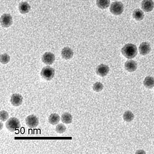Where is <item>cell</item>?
<instances>
[{"mask_svg":"<svg viewBox=\"0 0 154 154\" xmlns=\"http://www.w3.org/2000/svg\"><path fill=\"white\" fill-rule=\"evenodd\" d=\"M122 54L123 56L128 59L134 58L137 54V48L135 45L128 44L123 46L121 50Z\"/></svg>","mask_w":154,"mask_h":154,"instance_id":"1","label":"cell"},{"mask_svg":"<svg viewBox=\"0 0 154 154\" xmlns=\"http://www.w3.org/2000/svg\"><path fill=\"white\" fill-rule=\"evenodd\" d=\"M109 10L112 14L115 16H119L124 11V6L120 2H115L112 3Z\"/></svg>","mask_w":154,"mask_h":154,"instance_id":"2","label":"cell"},{"mask_svg":"<svg viewBox=\"0 0 154 154\" xmlns=\"http://www.w3.org/2000/svg\"><path fill=\"white\" fill-rule=\"evenodd\" d=\"M55 70L50 66H46L43 67L41 70L40 75L41 76L47 81L52 80L55 75Z\"/></svg>","mask_w":154,"mask_h":154,"instance_id":"3","label":"cell"},{"mask_svg":"<svg viewBox=\"0 0 154 154\" xmlns=\"http://www.w3.org/2000/svg\"><path fill=\"white\" fill-rule=\"evenodd\" d=\"M6 126L7 129L10 131L14 132L18 128H20V123L18 119L12 117L9 119L8 120L7 122Z\"/></svg>","mask_w":154,"mask_h":154,"instance_id":"4","label":"cell"},{"mask_svg":"<svg viewBox=\"0 0 154 154\" xmlns=\"http://www.w3.org/2000/svg\"><path fill=\"white\" fill-rule=\"evenodd\" d=\"M26 124L30 128H35L38 126L39 123L38 118L35 115H30L26 119Z\"/></svg>","mask_w":154,"mask_h":154,"instance_id":"5","label":"cell"},{"mask_svg":"<svg viewBox=\"0 0 154 154\" xmlns=\"http://www.w3.org/2000/svg\"><path fill=\"white\" fill-rule=\"evenodd\" d=\"M13 23V20L11 15L8 14H3L1 18L2 26L5 28H8L11 26Z\"/></svg>","mask_w":154,"mask_h":154,"instance_id":"6","label":"cell"},{"mask_svg":"<svg viewBox=\"0 0 154 154\" xmlns=\"http://www.w3.org/2000/svg\"><path fill=\"white\" fill-rule=\"evenodd\" d=\"M42 61L44 63L48 65H51L55 60V57L53 53L47 52L45 53L42 57Z\"/></svg>","mask_w":154,"mask_h":154,"instance_id":"7","label":"cell"},{"mask_svg":"<svg viewBox=\"0 0 154 154\" xmlns=\"http://www.w3.org/2000/svg\"><path fill=\"white\" fill-rule=\"evenodd\" d=\"M109 66L103 64L98 66L96 69V73L101 77H104L106 76L109 73Z\"/></svg>","mask_w":154,"mask_h":154,"instance_id":"8","label":"cell"},{"mask_svg":"<svg viewBox=\"0 0 154 154\" xmlns=\"http://www.w3.org/2000/svg\"><path fill=\"white\" fill-rule=\"evenodd\" d=\"M141 7L145 12H150L154 9V2L152 0H143L141 2Z\"/></svg>","mask_w":154,"mask_h":154,"instance_id":"9","label":"cell"},{"mask_svg":"<svg viewBox=\"0 0 154 154\" xmlns=\"http://www.w3.org/2000/svg\"><path fill=\"white\" fill-rule=\"evenodd\" d=\"M23 98L22 95L19 94H14L11 95V102L14 106L18 107L21 105L23 103Z\"/></svg>","mask_w":154,"mask_h":154,"instance_id":"10","label":"cell"},{"mask_svg":"<svg viewBox=\"0 0 154 154\" xmlns=\"http://www.w3.org/2000/svg\"><path fill=\"white\" fill-rule=\"evenodd\" d=\"M151 50L150 45L147 42H143L140 44L139 48L140 54L145 56L149 54Z\"/></svg>","mask_w":154,"mask_h":154,"instance_id":"11","label":"cell"},{"mask_svg":"<svg viewBox=\"0 0 154 154\" xmlns=\"http://www.w3.org/2000/svg\"><path fill=\"white\" fill-rule=\"evenodd\" d=\"M124 67L127 71L132 72H135L137 70V63L134 60H128L125 63Z\"/></svg>","mask_w":154,"mask_h":154,"instance_id":"12","label":"cell"},{"mask_svg":"<svg viewBox=\"0 0 154 154\" xmlns=\"http://www.w3.org/2000/svg\"><path fill=\"white\" fill-rule=\"evenodd\" d=\"M73 51L69 47H65L63 48L61 52L62 57L66 60L71 59L73 56Z\"/></svg>","mask_w":154,"mask_h":154,"instance_id":"13","label":"cell"},{"mask_svg":"<svg viewBox=\"0 0 154 154\" xmlns=\"http://www.w3.org/2000/svg\"><path fill=\"white\" fill-rule=\"evenodd\" d=\"M30 5L26 2H22L19 4V10L20 12L22 14H26L30 11Z\"/></svg>","mask_w":154,"mask_h":154,"instance_id":"14","label":"cell"},{"mask_svg":"<svg viewBox=\"0 0 154 154\" xmlns=\"http://www.w3.org/2000/svg\"><path fill=\"white\" fill-rule=\"evenodd\" d=\"M60 120V117L57 113H52L48 118V122L52 125H55L58 124Z\"/></svg>","mask_w":154,"mask_h":154,"instance_id":"15","label":"cell"},{"mask_svg":"<svg viewBox=\"0 0 154 154\" xmlns=\"http://www.w3.org/2000/svg\"><path fill=\"white\" fill-rule=\"evenodd\" d=\"M132 16L134 19L137 21H140L144 19V14L141 10L137 9L133 11Z\"/></svg>","mask_w":154,"mask_h":154,"instance_id":"16","label":"cell"},{"mask_svg":"<svg viewBox=\"0 0 154 154\" xmlns=\"http://www.w3.org/2000/svg\"><path fill=\"white\" fill-rule=\"evenodd\" d=\"M143 84L148 89L153 88L154 87V78L151 76H147L144 80Z\"/></svg>","mask_w":154,"mask_h":154,"instance_id":"17","label":"cell"},{"mask_svg":"<svg viewBox=\"0 0 154 154\" xmlns=\"http://www.w3.org/2000/svg\"><path fill=\"white\" fill-rule=\"evenodd\" d=\"M110 2V0H97L96 5L99 8L105 9L109 8Z\"/></svg>","mask_w":154,"mask_h":154,"instance_id":"18","label":"cell"},{"mask_svg":"<svg viewBox=\"0 0 154 154\" xmlns=\"http://www.w3.org/2000/svg\"><path fill=\"white\" fill-rule=\"evenodd\" d=\"M62 122L65 124H70L72 121V116L68 112H65L63 113L61 118Z\"/></svg>","mask_w":154,"mask_h":154,"instance_id":"19","label":"cell"},{"mask_svg":"<svg viewBox=\"0 0 154 154\" xmlns=\"http://www.w3.org/2000/svg\"><path fill=\"white\" fill-rule=\"evenodd\" d=\"M134 118V114L130 111H127L125 112L123 115V119L127 122H130L132 121Z\"/></svg>","mask_w":154,"mask_h":154,"instance_id":"20","label":"cell"},{"mask_svg":"<svg viewBox=\"0 0 154 154\" xmlns=\"http://www.w3.org/2000/svg\"><path fill=\"white\" fill-rule=\"evenodd\" d=\"M10 57L7 54H2L0 57V61L3 64H6L9 62Z\"/></svg>","mask_w":154,"mask_h":154,"instance_id":"21","label":"cell"},{"mask_svg":"<svg viewBox=\"0 0 154 154\" xmlns=\"http://www.w3.org/2000/svg\"><path fill=\"white\" fill-rule=\"evenodd\" d=\"M103 88V85L101 83L97 82L94 83L93 86V89L94 91L97 92H99L102 91Z\"/></svg>","mask_w":154,"mask_h":154,"instance_id":"22","label":"cell"},{"mask_svg":"<svg viewBox=\"0 0 154 154\" xmlns=\"http://www.w3.org/2000/svg\"><path fill=\"white\" fill-rule=\"evenodd\" d=\"M66 129V126L64 124L61 123V124H58L56 127V131L57 133L62 134L65 132Z\"/></svg>","mask_w":154,"mask_h":154,"instance_id":"23","label":"cell"},{"mask_svg":"<svg viewBox=\"0 0 154 154\" xmlns=\"http://www.w3.org/2000/svg\"><path fill=\"white\" fill-rule=\"evenodd\" d=\"M8 113L5 110H2L0 112V119L2 121L5 122L9 119Z\"/></svg>","mask_w":154,"mask_h":154,"instance_id":"24","label":"cell"},{"mask_svg":"<svg viewBox=\"0 0 154 154\" xmlns=\"http://www.w3.org/2000/svg\"><path fill=\"white\" fill-rule=\"evenodd\" d=\"M136 153H141V154H142V153H144V154H145L146 153H145V152H144L143 150H138L137 152H136Z\"/></svg>","mask_w":154,"mask_h":154,"instance_id":"25","label":"cell"},{"mask_svg":"<svg viewBox=\"0 0 154 154\" xmlns=\"http://www.w3.org/2000/svg\"><path fill=\"white\" fill-rule=\"evenodd\" d=\"M1 125H2V128H1V130H2V123H1Z\"/></svg>","mask_w":154,"mask_h":154,"instance_id":"26","label":"cell"},{"mask_svg":"<svg viewBox=\"0 0 154 154\" xmlns=\"http://www.w3.org/2000/svg\"><path fill=\"white\" fill-rule=\"evenodd\" d=\"M113 1H117V0H113Z\"/></svg>","mask_w":154,"mask_h":154,"instance_id":"27","label":"cell"},{"mask_svg":"<svg viewBox=\"0 0 154 154\" xmlns=\"http://www.w3.org/2000/svg\"></svg>","mask_w":154,"mask_h":154,"instance_id":"28","label":"cell"}]
</instances>
